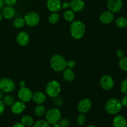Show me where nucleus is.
Segmentation results:
<instances>
[{
  "label": "nucleus",
  "mask_w": 127,
  "mask_h": 127,
  "mask_svg": "<svg viewBox=\"0 0 127 127\" xmlns=\"http://www.w3.org/2000/svg\"><path fill=\"white\" fill-rule=\"evenodd\" d=\"M71 35L76 40H79L84 37L86 32V26L82 21H74L69 27Z\"/></svg>",
  "instance_id": "obj_1"
},
{
  "label": "nucleus",
  "mask_w": 127,
  "mask_h": 127,
  "mask_svg": "<svg viewBox=\"0 0 127 127\" xmlns=\"http://www.w3.org/2000/svg\"><path fill=\"white\" fill-rule=\"evenodd\" d=\"M50 64L52 69L56 72H62L66 68V60L62 55L55 54L52 56Z\"/></svg>",
  "instance_id": "obj_2"
},
{
  "label": "nucleus",
  "mask_w": 127,
  "mask_h": 127,
  "mask_svg": "<svg viewBox=\"0 0 127 127\" xmlns=\"http://www.w3.org/2000/svg\"><path fill=\"white\" fill-rule=\"evenodd\" d=\"M122 109L121 101L117 98L113 97L106 102L105 104V110L110 115H116Z\"/></svg>",
  "instance_id": "obj_3"
},
{
  "label": "nucleus",
  "mask_w": 127,
  "mask_h": 127,
  "mask_svg": "<svg viewBox=\"0 0 127 127\" xmlns=\"http://www.w3.org/2000/svg\"><path fill=\"white\" fill-rule=\"evenodd\" d=\"M62 91L61 84L58 81L52 80L47 83L45 88V93L47 95L52 98H56L60 95Z\"/></svg>",
  "instance_id": "obj_4"
},
{
  "label": "nucleus",
  "mask_w": 127,
  "mask_h": 127,
  "mask_svg": "<svg viewBox=\"0 0 127 127\" xmlns=\"http://www.w3.org/2000/svg\"><path fill=\"white\" fill-rule=\"evenodd\" d=\"M45 120L50 125L58 123L62 118L60 110L57 108H51L48 109L45 114Z\"/></svg>",
  "instance_id": "obj_5"
},
{
  "label": "nucleus",
  "mask_w": 127,
  "mask_h": 127,
  "mask_svg": "<svg viewBox=\"0 0 127 127\" xmlns=\"http://www.w3.org/2000/svg\"><path fill=\"white\" fill-rule=\"evenodd\" d=\"M25 24L29 27H35L37 26L40 22V16L37 12L35 11H30L25 14L24 17Z\"/></svg>",
  "instance_id": "obj_6"
},
{
  "label": "nucleus",
  "mask_w": 127,
  "mask_h": 127,
  "mask_svg": "<svg viewBox=\"0 0 127 127\" xmlns=\"http://www.w3.org/2000/svg\"><path fill=\"white\" fill-rule=\"evenodd\" d=\"M16 88V84L9 78H2L0 79V90L3 93H12Z\"/></svg>",
  "instance_id": "obj_7"
},
{
  "label": "nucleus",
  "mask_w": 127,
  "mask_h": 127,
  "mask_svg": "<svg viewBox=\"0 0 127 127\" xmlns=\"http://www.w3.org/2000/svg\"><path fill=\"white\" fill-rule=\"evenodd\" d=\"M32 92L29 88H27V87L21 88L17 93V97L19 100L25 103L29 102L32 100Z\"/></svg>",
  "instance_id": "obj_8"
},
{
  "label": "nucleus",
  "mask_w": 127,
  "mask_h": 127,
  "mask_svg": "<svg viewBox=\"0 0 127 127\" xmlns=\"http://www.w3.org/2000/svg\"><path fill=\"white\" fill-rule=\"evenodd\" d=\"M92 105H93V103H92L91 100L88 98H85L81 100L78 102L77 109L79 112L85 114L91 110Z\"/></svg>",
  "instance_id": "obj_9"
},
{
  "label": "nucleus",
  "mask_w": 127,
  "mask_h": 127,
  "mask_svg": "<svg viewBox=\"0 0 127 127\" xmlns=\"http://www.w3.org/2000/svg\"><path fill=\"white\" fill-rule=\"evenodd\" d=\"M123 7L122 0H107V7L109 11L113 13L120 12Z\"/></svg>",
  "instance_id": "obj_10"
},
{
  "label": "nucleus",
  "mask_w": 127,
  "mask_h": 127,
  "mask_svg": "<svg viewBox=\"0 0 127 127\" xmlns=\"http://www.w3.org/2000/svg\"><path fill=\"white\" fill-rule=\"evenodd\" d=\"M100 86L104 91H109L114 86V80L109 75H104L100 79Z\"/></svg>",
  "instance_id": "obj_11"
},
{
  "label": "nucleus",
  "mask_w": 127,
  "mask_h": 127,
  "mask_svg": "<svg viewBox=\"0 0 127 127\" xmlns=\"http://www.w3.org/2000/svg\"><path fill=\"white\" fill-rule=\"evenodd\" d=\"M47 7L51 12H58L62 9L61 0H47Z\"/></svg>",
  "instance_id": "obj_12"
},
{
  "label": "nucleus",
  "mask_w": 127,
  "mask_h": 127,
  "mask_svg": "<svg viewBox=\"0 0 127 127\" xmlns=\"http://www.w3.org/2000/svg\"><path fill=\"white\" fill-rule=\"evenodd\" d=\"M115 19L114 13L109 11H104L100 14L99 16V20L100 22L104 24H110L112 23Z\"/></svg>",
  "instance_id": "obj_13"
},
{
  "label": "nucleus",
  "mask_w": 127,
  "mask_h": 127,
  "mask_svg": "<svg viewBox=\"0 0 127 127\" xmlns=\"http://www.w3.org/2000/svg\"><path fill=\"white\" fill-rule=\"evenodd\" d=\"M16 41L19 45L22 47H26L29 43L30 36L26 32L22 31L17 35Z\"/></svg>",
  "instance_id": "obj_14"
},
{
  "label": "nucleus",
  "mask_w": 127,
  "mask_h": 127,
  "mask_svg": "<svg viewBox=\"0 0 127 127\" xmlns=\"http://www.w3.org/2000/svg\"><path fill=\"white\" fill-rule=\"evenodd\" d=\"M11 107V112L14 114L19 115L24 111L26 108V105L25 102L21 100H19V101H15Z\"/></svg>",
  "instance_id": "obj_15"
},
{
  "label": "nucleus",
  "mask_w": 127,
  "mask_h": 127,
  "mask_svg": "<svg viewBox=\"0 0 127 127\" xmlns=\"http://www.w3.org/2000/svg\"><path fill=\"white\" fill-rule=\"evenodd\" d=\"M71 9L74 12H81L85 7V2L83 0H71L69 2Z\"/></svg>",
  "instance_id": "obj_16"
},
{
  "label": "nucleus",
  "mask_w": 127,
  "mask_h": 127,
  "mask_svg": "<svg viewBox=\"0 0 127 127\" xmlns=\"http://www.w3.org/2000/svg\"><path fill=\"white\" fill-rule=\"evenodd\" d=\"M46 99L47 97L43 92L36 91L33 93L32 100H33V101L37 105H39V104H43L45 102Z\"/></svg>",
  "instance_id": "obj_17"
},
{
  "label": "nucleus",
  "mask_w": 127,
  "mask_h": 127,
  "mask_svg": "<svg viewBox=\"0 0 127 127\" xmlns=\"http://www.w3.org/2000/svg\"><path fill=\"white\" fill-rule=\"evenodd\" d=\"M112 124L114 127H127V120L122 115H118L113 119Z\"/></svg>",
  "instance_id": "obj_18"
},
{
  "label": "nucleus",
  "mask_w": 127,
  "mask_h": 127,
  "mask_svg": "<svg viewBox=\"0 0 127 127\" xmlns=\"http://www.w3.org/2000/svg\"><path fill=\"white\" fill-rule=\"evenodd\" d=\"M2 17L6 19H11L16 15V11L12 6H7L3 9L2 12Z\"/></svg>",
  "instance_id": "obj_19"
},
{
  "label": "nucleus",
  "mask_w": 127,
  "mask_h": 127,
  "mask_svg": "<svg viewBox=\"0 0 127 127\" xmlns=\"http://www.w3.org/2000/svg\"><path fill=\"white\" fill-rule=\"evenodd\" d=\"M63 77L67 82H71L75 78V73L72 69L66 68L63 71Z\"/></svg>",
  "instance_id": "obj_20"
},
{
  "label": "nucleus",
  "mask_w": 127,
  "mask_h": 127,
  "mask_svg": "<svg viewBox=\"0 0 127 127\" xmlns=\"http://www.w3.org/2000/svg\"><path fill=\"white\" fill-rule=\"evenodd\" d=\"M21 123L26 127H31L34 124V121L32 117L29 115H25L21 118Z\"/></svg>",
  "instance_id": "obj_21"
},
{
  "label": "nucleus",
  "mask_w": 127,
  "mask_h": 127,
  "mask_svg": "<svg viewBox=\"0 0 127 127\" xmlns=\"http://www.w3.org/2000/svg\"><path fill=\"white\" fill-rule=\"evenodd\" d=\"M63 17L67 22H72L74 21V19H75V14L74 11L68 9L65 10L63 13Z\"/></svg>",
  "instance_id": "obj_22"
},
{
  "label": "nucleus",
  "mask_w": 127,
  "mask_h": 127,
  "mask_svg": "<svg viewBox=\"0 0 127 127\" xmlns=\"http://www.w3.org/2000/svg\"><path fill=\"white\" fill-rule=\"evenodd\" d=\"M115 24L119 28H125L127 27V19L123 16L118 17L115 21Z\"/></svg>",
  "instance_id": "obj_23"
},
{
  "label": "nucleus",
  "mask_w": 127,
  "mask_h": 127,
  "mask_svg": "<svg viewBox=\"0 0 127 127\" xmlns=\"http://www.w3.org/2000/svg\"><path fill=\"white\" fill-rule=\"evenodd\" d=\"M45 107L42 104L37 105L34 109V114L37 117H42L45 114Z\"/></svg>",
  "instance_id": "obj_24"
},
{
  "label": "nucleus",
  "mask_w": 127,
  "mask_h": 127,
  "mask_svg": "<svg viewBox=\"0 0 127 127\" xmlns=\"http://www.w3.org/2000/svg\"><path fill=\"white\" fill-rule=\"evenodd\" d=\"M60 16L58 12H52L48 17V21L51 24H55L59 21Z\"/></svg>",
  "instance_id": "obj_25"
},
{
  "label": "nucleus",
  "mask_w": 127,
  "mask_h": 127,
  "mask_svg": "<svg viewBox=\"0 0 127 127\" xmlns=\"http://www.w3.org/2000/svg\"><path fill=\"white\" fill-rule=\"evenodd\" d=\"M2 102H4L5 105L9 107L11 106L14 102H15V99L12 95H6L2 98Z\"/></svg>",
  "instance_id": "obj_26"
},
{
  "label": "nucleus",
  "mask_w": 127,
  "mask_h": 127,
  "mask_svg": "<svg viewBox=\"0 0 127 127\" xmlns=\"http://www.w3.org/2000/svg\"><path fill=\"white\" fill-rule=\"evenodd\" d=\"M26 25L24 18L22 17H17L13 21L14 27L17 29H21Z\"/></svg>",
  "instance_id": "obj_27"
},
{
  "label": "nucleus",
  "mask_w": 127,
  "mask_h": 127,
  "mask_svg": "<svg viewBox=\"0 0 127 127\" xmlns=\"http://www.w3.org/2000/svg\"><path fill=\"white\" fill-rule=\"evenodd\" d=\"M119 65L120 69L124 71H127V57H124L120 58Z\"/></svg>",
  "instance_id": "obj_28"
},
{
  "label": "nucleus",
  "mask_w": 127,
  "mask_h": 127,
  "mask_svg": "<svg viewBox=\"0 0 127 127\" xmlns=\"http://www.w3.org/2000/svg\"><path fill=\"white\" fill-rule=\"evenodd\" d=\"M76 122L77 124H78V125L79 126H83L86 122V115H84V114H81L80 113V114L78 115L76 118Z\"/></svg>",
  "instance_id": "obj_29"
},
{
  "label": "nucleus",
  "mask_w": 127,
  "mask_h": 127,
  "mask_svg": "<svg viewBox=\"0 0 127 127\" xmlns=\"http://www.w3.org/2000/svg\"><path fill=\"white\" fill-rule=\"evenodd\" d=\"M33 127H51L50 125L45 120H40L33 124Z\"/></svg>",
  "instance_id": "obj_30"
},
{
  "label": "nucleus",
  "mask_w": 127,
  "mask_h": 127,
  "mask_svg": "<svg viewBox=\"0 0 127 127\" xmlns=\"http://www.w3.org/2000/svg\"><path fill=\"white\" fill-rule=\"evenodd\" d=\"M58 124H59L60 127H68L69 125V121L68 119H66V118H63L60 120V121L58 122Z\"/></svg>",
  "instance_id": "obj_31"
},
{
  "label": "nucleus",
  "mask_w": 127,
  "mask_h": 127,
  "mask_svg": "<svg viewBox=\"0 0 127 127\" xmlns=\"http://www.w3.org/2000/svg\"><path fill=\"white\" fill-rule=\"evenodd\" d=\"M120 90L125 95H127V78L124 79L120 85Z\"/></svg>",
  "instance_id": "obj_32"
},
{
  "label": "nucleus",
  "mask_w": 127,
  "mask_h": 127,
  "mask_svg": "<svg viewBox=\"0 0 127 127\" xmlns=\"http://www.w3.org/2000/svg\"><path fill=\"white\" fill-rule=\"evenodd\" d=\"M76 63L73 60H69L66 61V68L73 69L76 67Z\"/></svg>",
  "instance_id": "obj_33"
},
{
  "label": "nucleus",
  "mask_w": 127,
  "mask_h": 127,
  "mask_svg": "<svg viewBox=\"0 0 127 127\" xmlns=\"http://www.w3.org/2000/svg\"><path fill=\"white\" fill-rule=\"evenodd\" d=\"M4 4L7 6H13L17 3V0H4Z\"/></svg>",
  "instance_id": "obj_34"
},
{
  "label": "nucleus",
  "mask_w": 127,
  "mask_h": 127,
  "mask_svg": "<svg viewBox=\"0 0 127 127\" xmlns=\"http://www.w3.org/2000/svg\"><path fill=\"white\" fill-rule=\"evenodd\" d=\"M62 8L65 10L68 9L69 8H70V4H69V2L64 1V2H62Z\"/></svg>",
  "instance_id": "obj_35"
},
{
  "label": "nucleus",
  "mask_w": 127,
  "mask_h": 127,
  "mask_svg": "<svg viewBox=\"0 0 127 127\" xmlns=\"http://www.w3.org/2000/svg\"><path fill=\"white\" fill-rule=\"evenodd\" d=\"M124 52L121 49H119L117 50L116 52V55L118 58H122V57H124Z\"/></svg>",
  "instance_id": "obj_36"
},
{
  "label": "nucleus",
  "mask_w": 127,
  "mask_h": 127,
  "mask_svg": "<svg viewBox=\"0 0 127 127\" xmlns=\"http://www.w3.org/2000/svg\"><path fill=\"white\" fill-rule=\"evenodd\" d=\"M5 109V105L2 100H0V116L4 113Z\"/></svg>",
  "instance_id": "obj_37"
},
{
  "label": "nucleus",
  "mask_w": 127,
  "mask_h": 127,
  "mask_svg": "<svg viewBox=\"0 0 127 127\" xmlns=\"http://www.w3.org/2000/svg\"><path fill=\"white\" fill-rule=\"evenodd\" d=\"M121 101L122 104V106L127 107V95H125V96H124L122 99Z\"/></svg>",
  "instance_id": "obj_38"
},
{
  "label": "nucleus",
  "mask_w": 127,
  "mask_h": 127,
  "mask_svg": "<svg viewBox=\"0 0 127 127\" xmlns=\"http://www.w3.org/2000/svg\"><path fill=\"white\" fill-rule=\"evenodd\" d=\"M12 127H26L25 126V125H24L21 122H17V123H16Z\"/></svg>",
  "instance_id": "obj_39"
},
{
  "label": "nucleus",
  "mask_w": 127,
  "mask_h": 127,
  "mask_svg": "<svg viewBox=\"0 0 127 127\" xmlns=\"http://www.w3.org/2000/svg\"><path fill=\"white\" fill-rule=\"evenodd\" d=\"M19 86L21 88H24V87H26V82L22 80L19 82Z\"/></svg>",
  "instance_id": "obj_40"
},
{
  "label": "nucleus",
  "mask_w": 127,
  "mask_h": 127,
  "mask_svg": "<svg viewBox=\"0 0 127 127\" xmlns=\"http://www.w3.org/2000/svg\"><path fill=\"white\" fill-rule=\"evenodd\" d=\"M4 5V0H0V9L2 8Z\"/></svg>",
  "instance_id": "obj_41"
},
{
  "label": "nucleus",
  "mask_w": 127,
  "mask_h": 127,
  "mask_svg": "<svg viewBox=\"0 0 127 127\" xmlns=\"http://www.w3.org/2000/svg\"><path fill=\"white\" fill-rule=\"evenodd\" d=\"M3 97H4L3 92H2L1 90H0V100H2Z\"/></svg>",
  "instance_id": "obj_42"
},
{
  "label": "nucleus",
  "mask_w": 127,
  "mask_h": 127,
  "mask_svg": "<svg viewBox=\"0 0 127 127\" xmlns=\"http://www.w3.org/2000/svg\"><path fill=\"white\" fill-rule=\"evenodd\" d=\"M52 127H60V125L58 123H56V124L52 125Z\"/></svg>",
  "instance_id": "obj_43"
},
{
  "label": "nucleus",
  "mask_w": 127,
  "mask_h": 127,
  "mask_svg": "<svg viewBox=\"0 0 127 127\" xmlns=\"http://www.w3.org/2000/svg\"><path fill=\"white\" fill-rule=\"evenodd\" d=\"M2 13L0 12V22L2 21Z\"/></svg>",
  "instance_id": "obj_44"
},
{
  "label": "nucleus",
  "mask_w": 127,
  "mask_h": 127,
  "mask_svg": "<svg viewBox=\"0 0 127 127\" xmlns=\"http://www.w3.org/2000/svg\"><path fill=\"white\" fill-rule=\"evenodd\" d=\"M86 127H96L95 126V125H88V126H86Z\"/></svg>",
  "instance_id": "obj_45"
},
{
  "label": "nucleus",
  "mask_w": 127,
  "mask_h": 127,
  "mask_svg": "<svg viewBox=\"0 0 127 127\" xmlns=\"http://www.w3.org/2000/svg\"></svg>",
  "instance_id": "obj_46"
}]
</instances>
